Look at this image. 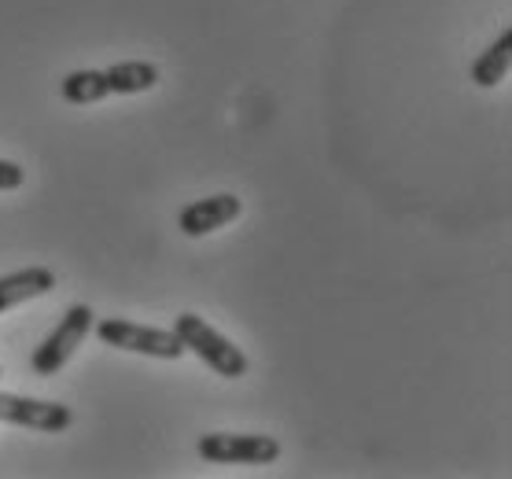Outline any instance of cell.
Masks as SVG:
<instances>
[{"label":"cell","mask_w":512,"mask_h":479,"mask_svg":"<svg viewBox=\"0 0 512 479\" xmlns=\"http://www.w3.org/2000/svg\"><path fill=\"white\" fill-rule=\"evenodd\" d=\"M174 332H177V339L185 343V354H196L199 362L207 365V369H214L218 376H225V380H240V376H247V369H251L247 354L236 347L233 339H225L214 325H207V317L177 314Z\"/></svg>","instance_id":"6da1fadb"},{"label":"cell","mask_w":512,"mask_h":479,"mask_svg":"<svg viewBox=\"0 0 512 479\" xmlns=\"http://www.w3.org/2000/svg\"><path fill=\"white\" fill-rule=\"evenodd\" d=\"M59 93H63V100L67 104H100V100H107V78L104 71H70L63 82H59Z\"/></svg>","instance_id":"30bf717a"},{"label":"cell","mask_w":512,"mask_h":479,"mask_svg":"<svg viewBox=\"0 0 512 479\" xmlns=\"http://www.w3.org/2000/svg\"><path fill=\"white\" fill-rule=\"evenodd\" d=\"M93 332L100 343L118 347V351L148 354V358H159V362L185 358V343L177 339L174 328L137 325V321H126V317H104V321H93Z\"/></svg>","instance_id":"7a4b0ae2"},{"label":"cell","mask_w":512,"mask_h":479,"mask_svg":"<svg viewBox=\"0 0 512 479\" xmlns=\"http://www.w3.org/2000/svg\"><path fill=\"white\" fill-rule=\"evenodd\" d=\"M56 292V273L48 266H26L15 269L8 277H0V314H8L15 306L41 299V295Z\"/></svg>","instance_id":"52a82bcc"},{"label":"cell","mask_w":512,"mask_h":479,"mask_svg":"<svg viewBox=\"0 0 512 479\" xmlns=\"http://www.w3.org/2000/svg\"><path fill=\"white\" fill-rule=\"evenodd\" d=\"M196 454L207 465H273L280 457V443L273 435L210 432V435H199Z\"/></svg>","instance_id":"277c9868"},{"label":"cell","mask_w":512,"mask_h":479,"mask_svg":"<svg viewBox=\"0 0 512 479\" xmlns=\"http://www.w3.org/2000/svg\"><path fill=\"white\" fill-rule=\"evenodd\" d=\"M26 185V170L12 159H0V192H15Z\"/></svg>","instance_id":"8fae6325"},{"label":"cell","mask_w":512,"mask_h":479,"mask_svg":"<svg viewBox=\"0 0 512 479\" xmlns=\"http://www.w3.org/2000/svg\"><path fill=\"white\" fill-rule=\"evenodd\" d=\"M93 321H96V314L89 303L67 306V314L59 317V325L52 328V332L41 339V347L30 354V369H34L37 376H56L59 369L74 358V351L89 339Z\"/></svg>","instance_id":"3957f363"},{"label":"cell","mask_w":512,"mask_h":479,"mask_svg":"<svg viewBox=\"0 0 512 479\" xmlns=\"http://www.w3.org/2000/svg\"><path fill=\"white\" fill-rule=\"evenodd\" d=\"M509 67H512V30L505 26L487 45V52H479V59L472 63V82L479 89H494V85H501L509 78Z\"/></svg>","instance_id":"9c48e42d"},{"label":"cell","mask_w":512,"mask_h":479,"mask_svg":"<svg viewBox=\"0 0 512 479\" xmlns=\"http://www.w3.org/2000/svg\"><path fill=\"white\" fill-rule=\"evenodd\" d=\"M0 424H15V428H30V432L59 435L74 424V409L63 402H48V398H26L0 391Z\"/></svg>","instance_id":"5b68a950"},{"label":"cell","mask_w":512,"mask_h":479,"mask_svg":"<svg viewBox=\"0 0 512 479\" xmlns=\"http://www.w3.org/2000/svg\"><path fill=\"white\" fill-rule=\"evenodd\" d=\"M104 78L111 96H137L159 85V67L148 63V59H122L115 67H107Z\"/></svg>","instance_id":"ba28073f"},{"label":"cell","mask_w":512,"mask_h":479,"mask_svg":"<svg viewBox=\"0 0 512 479\" xmlns=\"http://www.w3.org/2000/svg\"><path fill=\"white\" fill-rule=\"evenodd\" d=\"M240 214H244V199L233 196V192H218V196L196 199V203L181 207V214H177V229H181L185 236H192V240H199V236L225 229V225L236 222Z\"/></svg>","instance_id":"8992f818"}]
</instances>
